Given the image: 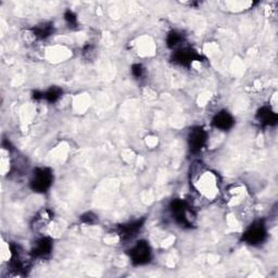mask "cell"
<instances>
[{
    "instance_id": "cell-1",
    "label": "cell",
    "mask_w": 278,
    "mask_h": 278,
    "mask_svg": "<svg viewBox=\"0 0 278 278\" xmlns=\"http://www.w3.org/2000/svg\"><path fill=\"white\" fill-rule=\"evenodd\" d=\"M52 181H54V174H52V171L47 168H39L35 170L30 185L34 191L42 194L46 193V191L51 187Z\"/></svg>"
},
{
    "instance_id": "cell-2",
    "label": "cell",
    "mask_w": 278,
    "mask_h": 278,
    "mask_svg": "<svg viewBox=\"0 0 278 278\" xmlns=\"http://www.w3.org/2000/svg\"><path fill=\"white\" fill-rule=\"evenodd\" d=\"M267 236L266 226L263 221H257L253 224H251L248 229L243 233L242 240L247 242L248 245L257 246L262 243Z\"/></svg>"
},
{
    "instance_id": "cell-3",
    "label": "cell",
    "mask_w": 278,
    "mask_h": 278,
    "mask_svg": "<svg viewBox=\"0 0 278 278\" xmlns=\"http://www.w3.org/2000/svg\"><path fill=\"white\" fill-rule=\"evenodd\" d=\"M171 211L176 222L182 226H191V220L189 217V213H191V208L189 205L182 201L180 199H175L171 202Z\"/></svg>"
},
{
    "instance_id": "cell-4",
    "label": "cell",
    "mask_w": 278,
    "mask_h": 278,
    "mask_svg": "<svg viewBox=\"0 0 278 278\" xmlns=\"http://www.w3.org/2000/svg\"><path fill=\"white\" fill-rule=\"evenodd\" d=\"M130 260L134 265H144L150 262L151 260V248L145 240H141L133 247L129 253Z\"/></svg>"
},
{
    "instance_id": "cell-5",
    "label": "cell",
    "mask_w": 278,
    "mask_h": 278,
    "mask_svg": "<svg viewBox=\"0 0 278 278\" xmlns=\"http://www.w3.org/2000/svg\"><path fill=\"white\" fill-rule=\"evenodd\" d=\"M206 138L207 134L202 127L197 126L191 129L188 136V146L190 151L197 153L201 150L206 143Z\"/></svg>"
},
{
    "instance_id": "cell-6",
    "label": "cell",
    "mask_w": 278,
    "mask_h": 278,
    "mask_svg": "<svg viewBox=\"0 0 278 278\" xmlns=\"http://www.w3.org/2000/svg\"><path fill=\"white\" fill-rule=\"evenodd\" d=\"M201 56L193 48H180L174 54V61L180 65H189L194 61H200Z\"/></svg>"
},
{
    "instance_id": "cell-7",
    "label": "cell",
    "mask_w": 278,
    "mask_h": 278,
    "mask_svg": "<svg viewBox=\"0 0 278 278\" xmlns=\"http://www.w3.org/2000/svg\"><path fill=\"white\" fill-rule=\"evenodd\" d=\"M144 223H145V220H137V221L130 222L123 226H121L120 228L121 238L123 240L132 239L134 236H136V234L143 228Z\"/></svg>"
},
{
    "instance_id": "cell-8",
    "label": "cell",
    "mask_w": 278,
    "mask_h": 278,
    "mask_svg": "<svg viewBox=\"0 0 278 278\" xmlns=\"http://www.w3.org/2000/svg\"><path fill=\"white\" fill-rule=\"evenodd\" d=\"M212 124L214 127L221 130H228L234 126L235 120L230 113H228L227 111H221L213 118Z\"/></svg>"
},
{
    "instance_id": "cell-9",
    "label": "cell",
    "mask_w": 278,
    "mask_h": 278,
    "mask_svg": "<svg viewBox=\"0 0 278 278\" xmlns=\"http://www.w3.org/2000/svg\"><path fill=\"white\" fill-rule=\"evenodd\" d=\"M257 120L261 125L273 126L276 125L278 117L276 113L268 107H262L257 113Z\"/></svg>"
},
{
    "instance_id": "cell-10",
    "label": "cell",
    "mask_w": 278,
    "mask_h": 278,
    "mask_svg": "<svg viewBox=\"0 0 278 278\" xmlns=\"http://www.w3.org/2000/svg\"><path fill=\"white\" fill-rule=\"evenodd\" d=\"M52 247H54V245H52L51 239L43 237L35 243L33 249V256L36 258H46L51 253Z\"/></svg>"
},
{
    "instance_id": "cell-11",
    "label": "cell",
    "mask_w": 278,
    "mask_h": 278,
    "mask_svg": "<svg viewBox=\"0 0 278 278\" xmlns=\"http://www.w3.org/2000/svg\"><path fill=\"white\" fill-rule=\"evenodd\" d=\"M33 31H34L35 36L40 39H43V38L49 37L50 35L54 33V25H52L51 23H43L36 26V28H34Z\"/></svg>"
},
{
    "instance_id": "cell-12",
    "label": "cell",
    "mask_w": 278,
    "mask_h": 278,
    "mask_svg": "<svg viewBox=\"0 0 278 278\" xmlns=\"http://www.w3.org/2000/svg\"><path fill=\"white\" fill-rule=\"evenodd\" d=\"M61 95H62V90L59 87H51L49 90L43 92V98L49 102H56L60 98Z\"/></svg>"
},
{
    "instance_id": "cell-13",
    "label": "cell",
    "mask_w": 278,
    "mask_h": 278,
    "mask_svg": "<svg viewBox=\"0 0 278 278\" xmlns=\"http://www.w3.org/2000/svg\"><path fill=\"white\" fill-rule=\"evenodd\" d=\"M181 40H182L181 34L177 33V32H175V31L171 32V33L168 35V39H167V41H168V46H169L170 48H175V47H177V46L179 45V43L181 42Z\"/></svg>"
},
{
    "instance_id": "cell-14",
    "label": "cell",
    "mask_w": 278,
    "mask_h": 278,
    "mask_svg": "<svg viewBox=\"0 0 278 278\" xmlns=\"http://www.w3.org/2000/svg\"><path fill=\"white\" fill-rule=\"evenodd\" d=\"M64 19H65V21L67 22L68 25L75 26L77 24V17L75 15V13L73 11H71V10H67L64 13Z\"/></svg>"
},
{
    "instance_id": "cell-15",
    "label": "cell",
    "mask_w": 278,
    "mask_h": 278,
    "mask_svg": "<svg viewBox=\"0 0 278 278\" xmlns=\"http://www.w3.org/2000/svg\"><path fill=\"white\" fill-rule=\"evenodd\" d=\"M144 71H145V70H144V67H143L142 64H134V65L132 66V73H133V75H134L135 77H137V78L143 76Z\"/></svg>"
},
{
    "instance_id": "cell-16",
    "label": "cell",
    "mask_w": 278,
    "mask_h": 278,
    "mask_svg": "<svg viewBox=\"0 0 278 278\" xmlns=\"http://www.w3.org/2000/svg\"><path fill=\"white\" fill-rule=\"evenodd\" d=\"M82 221L85 222V223H87V224H92V223H95L96 221H97V216H96L92 213H90V212L89 213H86V214H84L82 216Z\"/></svg>"
}]
</instances>
